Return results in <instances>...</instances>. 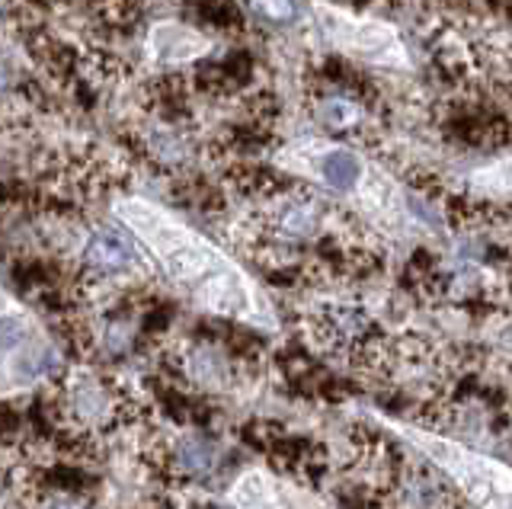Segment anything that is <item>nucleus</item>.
<instances>
[{"mask_svg": "<svg viewBox=\"0 0 512 509\" xmlns=\"http://www.w3.org/2000/svg\"><path fill=\"white\" fill-rule=\"evenodd\" d=\"M116 215L125 221L128 231H135L151 247V253L164 266V273L173 282H180L183 289H189L196 301L208 285L231 269L218 257V250H212V244L202 241L196 231H189L173 215H167L151 202L122 199L116 205Z\"/></svg>", "mask_w": 512, "mask_h": 509, "instance_id": "1", "label": "nucleus"}, {"mask_svg": "<svg viewBox=\"0 0 512 509\" xmlns=\"http://www.w3.org/2000/svg\"><path fill=\"white\" fill-rule=\"evenodd\" d=\"M55 407L58 417L80 436L109 433L132 420L128 413H135L132 394L125 391L122 381L93 372L87 365L64 372L55 391Z\"/></svg>", "mask_w": 512, "mask_h": 509, "instance_id": "2", "label": "nucleus"}, {"mask_svg": "<svg viewBox=\"0 0 512 509\" xmlns=\"http://www.w3.org/2000/svg\"><path fill=\"white\" fill-rule=\"evenodd\" d=\"M311 13H314L317 29L330 42V49L343 52L349 58H359V61H372V65H384V68H407V61H410L407 42L391 23L327 4V0H314Z\"/></svg>", "mask_w": 512, "mask_h": 509, "instance_id": "3", "label": "nucleus"}, {"mask_svg": "<svg viewBox=\"0 0 512 509\" xmlns=\"http://www.w3.org/2000/svg\"><path fill=\"white\" fill-rule=\"evenodd\" d=\"M77 279L119 292L122 282L138 285L148 279V266L125 231L100 225L87 231L84 247L77 253Z\"/></svg>", "mask_w": 512, "mask_h": 509, "instance_id": "4", "label": "nucleus"}, {"mask_svg": "<svg viewBox=\"0 0 512 509\" xmlns=\"http://www.w3.org/2000/svg\"><path fill=\"white\" fill-rule=\"evenodd\" d=\"M308 333L311 343L324 349L327 356H340L352 365L365 356L368 346L384 337L368 308L352 305V301H333V305L317 308L308 317Z\"/></svg>", "mask_w": 512, "mask_h": 509, "instance_id": "5", "label": "nucleus"}, {"mask_svg": "<svg viewBox=\"0 0 512 509\" xmlns=\"http://www.w3.org/2000/svg\"><path fill=\"white\" fill-rule=\"evenodd\" d=\"M173 372L192 391H234L244 378V359L218 340H189L173 353Z\"/></svg>", "mask_w": 512, "mask_h": 509, "instance_id": "6", "label": "nucleus"}, {"mask_svg": "<svg viewBox=\"0 0 512 509\" xmlns=\"http://www.w3.org/2000/svg\"><path fill=\"white\" fill-rule=\"evenodd\" d=\"M154 465L170 481H208L221 468V445L202 433H180L154 452Z\"/></svg>", "mask_w": 512, "mask_h": 509, "instance_id": "7", "label": "nucleus"}, {"mask_svg": "<svg viewBox=\"0 0 512 509\" xmlns=\"http://www.w3.org/2000/svg\"><path fill=\"white\" fill-rule=\"evenodd\" d=\"M301 157H308V167L317 173V180L330 186L333 193H362L368 183L365 164L356 151L340 148V145H308L298 151Z\"/></svg>", "mask_w": 512, "mask_h": 509, "instance_id": "8", "label": "nucleus"}, {"mask_svg": "<svg viewBox=\"0 0 512 509\" xmlns=\"http://www.w3.org/2000/svg\"><path fill=\"white\" fill-rule=\"evenodd\" d=\"M212 52V42L202 36L199 29L186 23H154L148 33V58L154 65L164 68H180L189 61H199Z\"/></svg>", "mask_w": 512, "mask_h": 509, "instance_id": "9", "label": "nucleus"}, {"mask_svg": "<svg viewBox=\"0 0 512 509\" xmlns=\"http://www.w3.org/2000/svg\"><path fill=\"white\" fill-rule=\"evenodd\" d=\"M314 113H317V122L330 132H356L365 122L362 100L349 97V93H330V97H320Z\"/></svg>", "mask_w": 512, "mask_h": 509, "instance_id": "10", "label": "nucleus"}, {"mask_svg": "<svg viewBox=\"0 0 512 509\" xmlns=\"http://www.w3.org/2000/svg\"><path fill=\"white\" fill-rule=\"evenodd\" d=\"M234 503L240 509H276V493L263 484V477L247 474L234 487Z\"/></svg>", "mask_w": 512, "mask_h": 509, "instance_id": "11", "label": "nucleus"}, {"mask_svg": "<svg viewBox=\"0 0 512 509\" xmlns=\"http://www.w3.org/2000/svg\"><path fill=\"white\" fill-rule=\"evenodd\" d=\"M250 17L272 23V26H288L301 17L298 0H247Z\"/></svg>", "mask_w": 512, "mask_h": 509, "instance_id": "12", "label": "nucleus"}, {"mask_svg": "<svg viewBox=\"0 0 512 509\" xmlns=\"http://www.w3.org/2000/svg\"><path fill=\"white\" fill-rule=\"evenodd\" d=\"M474 183L487 193H500V196H512V157H500L490 167L474 173Z\"/></svg>", "mask_w": 512, "mask_h": 509, "instance_id": "13", "label": "nucleus"}, {"mask_svg": "<svg viewBox=\"0 0 512 509\" xmlns=\"http://www.w3.org/2000/svg\"><path fill=\"white\" fill-rule=\"evenodd\" d=\"M36 509H87V506L77 497H68V493H52V497H42Z\"/></svg>", "mask_w": 512, "mask_h": 509, "instance_id": "14", "label": "nucleus"}, {"mask_svg": "<svg viewBox=\"0 0 512 509\" xmlns=\"http://www.w3.org/2000/svg\"><path fill=\"white\" fill-rule=\"evenodd\" d=\"M221 509H228V506H221Z\"/></svg>", "mask_w": 512, "mask_h": 509, "instance_id": "15", "label": "nucleus"}]
</instances>
